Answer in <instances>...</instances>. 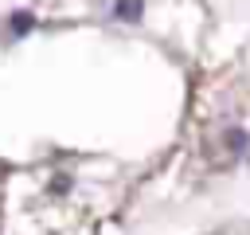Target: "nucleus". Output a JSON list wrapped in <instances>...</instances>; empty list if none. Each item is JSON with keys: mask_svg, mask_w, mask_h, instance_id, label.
Returning <instances> with one entry per match:
<instances>
[{"mask_svg": "<svg viewBox=\"0 0 250 235\" xmlns=\"http://www.w3.org/2000/svg\"><path fill=\"white\" fill-rule=\"evenodd\" d=\"M117 16L121 20H137L141 16V0H117Z\"/></svg>", "mask_w": 250, "mask_h": 235, "instance_id": "obj_1", "label": "nucleus"}]
</instances>
